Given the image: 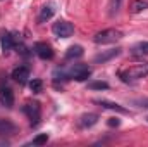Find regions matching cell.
<instances>
[{"label": "cell", "instance_id": "obj_16", "mask_svg": "<svg viewBox=\"0 0 148 147\" xmlns=\"http://www.w3.org/2000/svg\"><path fill=\"white\" fill-rule=\"evenodd\" d=\"M84 54V50H83V47L81 45H71L69 49H67V52H66V59H79L81 55Z\"/></svg>", "mask_w": 148, "mask_h": 147}, {"label": "cell", "instance_id": "obj_14", "mask_svg": "<svg viewBox=\"0 0 148 147\" xmlns=\"http://www.w3.org/2000/svg\"><path fill=\"white\" fill-rule=\"evenodd\" d=\"M148 9V0H133L129 5V12L131 14H140Z\"/></svg>", "mask_w": 148, "mask_h": 147}, {"label": "cell", "instance_id": "obj_15", "mask_svg": "<svg viewBox=\"0 0 148 147\" xmlns=\"http://www.w3.org/2000/svg\"><path fill=\"white\" fill-rule=\"evenodd\" d=\"M0 43H2V50L3 52H9L16 47V42H14V37L10 33H3L2 38H0Z\"/></svg>", "mask_w": 148, "mask_h": 147}, {"label": "cell", "instance_id": "obj_19", "mask_svg": "<svg viewBox=\"0 0 148 147\" xmlns=\"http://www.w3.org/2000/svg\"><path fill=\"white\" fill-rule=\"evenodd\" d=\"M29 90H31L33 94H40V92L43 90V81L38 80V78L31 80V81H29Z\"/></svg>", "mask_w": 148, "mask_h": 147}, {"label": "cell", "instance_id": "obj_21", "mask_svg": "<svg viewBox=\"0 0 148 147\" xmlns=\"http://www.w3.org/2000/svg\"><path fill=\"white\" fill-rule=\"evenodd\" d=\"M47 142H48V135H47V133H41V135H38V137L33 139L31 144H33V146H45Z\"/></svg>", "mask_w": 148, "mask_h": 147}, {"label": "cell", "instance_id": "obj_13", "mask_svg": "<svg viewBox=\"0 0 148 147\" xmlns=\"http://www.w3.org/2000/svg\"><path fill=\"white\" fill-rule=\"evenodd\" d=\"M55 14V9L52 5H43L41 10H40V16H38V23H47L48 19H52Z\"/></svg>", "mask_w": 148, "mask_h": 147}, {"label": "cell", "instance_id": "obj_6", "mask_svg": "<svg viewBox=\"0 0 148 147\" xmlns=\"http://www.w3.org/2000/svg\"><path fill=\"white\" fill-rule=\"evenodd\" d=\"M0 102L9 109L14 106V92L5 81H0Z\"/></svg>", "mask_w": 148, "mask_h": 147}, {"label": "cell", "instance_id": "obj_7", "mask_svg": "<svg viewBox=\"0 0 148 147\" xmlns=\"http://www.w3.org/2000/svg\"><path fill=\"white\" fill-rule=\"evenodd\" d=\"M35 54L43 61H50L53 59V49L47 43V42H36L35 43Z\"/></svg>", "mask_w": 148, "mask_h": 147}, {"label": "cell", "instance_id": "obj_1", "mask_svg": "<svg viewBox=\"0 0 148 147\" xmlns=\"http://www.w3.org/2000/svg\"><path fill=\"white\" fill-rule=\"evenodd\" d=\"M121 80L124 83H129V81H136V80H141V78H147L148 76V62H141V64H134L124 71L119 73Z\"/></svg>", "mask_w": 148, "mask_h": 147}, {"label": "cell", "instance_id": "obj_20", "mask_svg": "<svg viewBox=\"0 0 148 147\" xmlns=\"http://www.w3.org/2000/svg\"><path fill=\"white\" fill-rule=\"evenodd\" d=\"M88 88H91V90H107L109 83H105V81H90Z\"/></svg>", "mask_w": 148, "mask_h": 147}, {"label": "cell", "instance_id": "obj_18", "mask_svg": "<svg viewBox=\"0 0 148 147\" xmlns=\"http://www.w3.org/2000/svg\"><path fill=\"white\" fill-rule=\"evenodd\" d=\"M133 54L136 55H148V42H141L133 47Z\"/></svg>", "mask_w": 148, "mask_h": 147}, {"label": "cell", "instance_id": "obj_23", "mask_svg": "<svg viewBox=\"0 0 148 147\" xmlns=\"http://www.w3.org/2000/svg\"><path fill=\"white\" fill-rule=\"evenodd\" d=\"M107 123H109V126H119V125H121V121H119L117 118H110Z\"/></svg>", "mask_w": 148, "mask_h": 147}, {"label": "cell", "instance_id": "obj_11", "mask_svg": "<svg viewBox=\"0 0 148 147\" xmlns=\"http://www.w3.org/2000/svg\"><path fill=\"white\" fill-rule=\"evenodd\" d=\"M16 132H17V126L12 121L0 118V135H14Z\"/></svg>", "mask_w": 148, "mask_h": 147}, {"label": "cell", "instance_id": "obj_4", "mask_svg": "<svg viewBox=\"0 0 148 147\" xmlns=\"http://www.w3.org/2000/svg\"><path fill=\"white\" fill-rule=\"evenodd\" d=\"M52 31H53L55 37L59 38H69L74 35V26L69 21H57V23H53Z\"/></svg>", "mask_w": 148, "mask_h": 147}, {"label": "cell", "instance_id": "obj_5", "mask_svg": "<svg viewBox=\"0 0 148 147\" xmlns=\"http://www.w3.org/2000/svg\"><path fill=\"white\" fill-rule=\"evenodd\" d=\"M23 111H24V114L29 118L31 125L36 126L38 123H40V118H41V107H40L38 102H28V104L23 107Z\"/></svg>", "mask_w": 148, "mask_h": 147}, {"label": "cell", "instance_id": "obj_22", "mask_svg": "<svg viewBox=\"0 0 148 147\" xmlns=\"http://www.w3.org/2000/svg\"><path fill=\"white\" fill-rule=\"evenodd\" d=\"M131 104H134L138 107H148V99H134V101H131Z\"/></svg>", "mask_w": 148, "mask_h": 147}, {"label": "cell", "instance_id": "obj_8", "mask_svg": "<svg viewBox=\"0 0 148 147\" xmlns=\"http://www.w3.org/2000/svg\"><path fill=\"white\" fill-rule=\"evenodd\" d=\"M12 78H14V81L24 85L28 81V78H29V68L28 66H17V68H14L12 69Z\"/></svg>", "mask_w": 148, "mask_h": 147}, {"label": "cell", "instance_id": "obj_17", "mask_svg": "<svg viewBox=\"0 0 148 147\" xmlns=\"http://www.w3.org/2000/svg\"><path fill=\"white\" fill-rule=\"evenodd\" d=\"M122 2H124V0H110V2H109V16H110V17H114V16L119 14V10H121V7H122Z\"/></svg>", "mask_w": 148, "mask_h": 147}, {"label": "cell", "instance_id": "obj_9", "mask_svg": "<svg viewBox=\"0 0 148 147\" xmlns=\"http://www.w3.org/2000/svg\"><path fill=\"white\" fill-rule=\"evenodd\" d=\"M98 123V114L95 112H88V114H83L77 121V126L79 128H91L93 125Z\"/></svg>", "mask_w": 148, "mask_h": 147}, {"label": "cell", "instance_id": "obj_10", "mask_svg": "<svg viewBox=\"0 0 148 147\" xmlns=\"http://www.w3.org/2000/svg\"><path fill=\"white\" fill-rule=\"evenodd\" d=\"M121 54V49H109V50H102L100 54H97L95 57H93V61L95 62H107V61H110L114 57H117Z\"/></svg>", "mask_w": 148, "mask_h": 147}, {"label": "cell", "instance_id": "obj_24", "mask_svg": "<svg viewBox=\"0 0 148 147\" xmlns=\"http://www.w3.org/2000/svg\"><path fill=\"white\" fill-rule=\"evenodd\" d=\"M147 121H148V116H147Z\"/></svg>", "mask_w": 148, "mask_h": 147}, {"label": "cell", "instance_id": "obj_3", "mask_svg": "<svg viewBox=\"0 0 148 147\" xmlns=\"http://www.w3.org/2000/svg\"><path fill=\"white\" fill-rule=\"evenodd\" d=\"M64 73H66V78H74V80H77V81H84V80L90 78L91 68L86 66V64H73V66H71L67 71H64Z\"/></svg>", "mask_w": 148, "mask_h": 147}, {"label": "cell", "instance_id": "obj_2", "mask_svg": "<svg viewBox=\"0 0 148 147\" xmlns=\"http://www.w3.org/2000/svg\"><path fill=\"white\" fill-rule=\"evenodd\" d=\"M122 38V33L119 30H114V28H109V30H103L100 33H97L93 37V42L98 43V45H107V43H115Z\"/></svg>", "mask_w": 148, "mask_h": 147}, {"label": "cell", "instance_id": "obj_12", "mask_svg": "<svg viewBox=\"0 0 148 147\" xmlns=\"http://www.w3.org/2000/svg\"><path fill=\"white\" fill-rule=\"evenodd\" d=\"M95 104L105 107V109H110V111H115V112H121V114H127V109H124L122 106L115 104V102H110V101H105V99H100V101H95Z\"/></svg>", "mask_w": 148, "mask_h": 147}]
</instances>
